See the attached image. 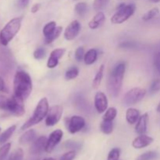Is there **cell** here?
Wrapping results in <instances>:
<instances>
[{
  "instance_id": "obj_1",
  "label": "cell",
  "mask_w": 160,
  "mask_h": 160,
  "mask_svg": "<svg viewBox=\"0 0 160 160\" xmlns=\"http://www.w3.org/2000/svg\"><path fill=\"white\" fill-rule=\"evenodd\" d=\"M33 84L30 75L23 70L17 71L13 80L14 95L24 102L31 94Z\"/></svg>"
},
{
  "instance_id": "obj_2",
  "label": "cell",
  "mask_w": 160,
  "mask_h": 160,
  "mask_svg": "<svg viewBox=\"0 0 160 160\" xmlns=\"http://www.w3.org/2000/svg\"><path fill=\"white\" fill-rule=\"evenodd\" d=\"M126 70V64L123 62H119L115 66L109 74L107 81V88L111 96L117 97L121 90L123 77Z\"/></svg>"
},
{
  "instance_id": "obj_3",
  "label": "cell",
  "mask_w": 160,
  "mask_h": 160,
  "mask_svg": "<svg viewBox=\"0 0 160 160\" xmlns=\"http://www.w3.org/2000/svg\"><path fill=\"white\" fill-rule=\"evenodd\" d=\"M22 17H16L9 20L0 31V43L7 45L17 35L21 27Z\"/></svg>"
},
{
  "instance_id": "obj_4",
  "label": "cell",
  "mask_w": 160,
  "mask_h": 160,
  "mask_svg": "<svg viewBox=\"0 0 160 160\" xmlns=\"http://www.w3.org/2000/svg\"><path fill=\"white\" fill-rule=\"evenodd\" d=\"M48 110H49V106H48V99L46 98H42L35 107L32 117L28 121L25 122L21 127L20 128L21 131H24L40 123L42 120H43L44 118L46 117Z\"/></svg>"
},
{
  "instance_id": "obj_5",
  "label": "cell",
  "mask_w": 160,
  "mask_h": 160,
  "mask_svg": "<svg viewBox=\"0 0 160 160\" xmlns=\"http://www.w3.org/2000/svg\"><path fill=\"white\" fill-rule=\"evenodd\" d=\"M0 108L8 111L16 117H22L25 113L23 101L15 95L10 98H2L0 99Z\"/></svg>"
},
{
  "instance_id": "obj_6",
  "label": "cell",
  "mask_w": 160,
  "mask_h": 160,
  "mask_svg": "<svg viewBox=\"0 0 160 160\" xmlns=\"http://www.w3.org/2000/svg\"><path fill=\"white\" fill-rule=\"evenodd\" d=\"M136 6L134 3L126 5L121 3L117 7V11L111 18V23L113 24H120L128 20L134 14Z\"/></svg>"
},
{
  "instance_id": "obj_7",
  "label": "cell",
  "mask_w": 160,
  "mask_h": 160,
  "mask_svg": "<svg viewBox=\"0 0 160 160\" xmlns=\"http://www.w3.org/2000/svg\"><path fill=\"white\" fill-rule=\"evenodd\" d=\"M146 90L142 88H134L126 93L123 102L125 106H131L142 101L146 95Z\"/></svg>"
},
{
  "instance_id": "obj_8",
  "label": "cell",
  "mask_w": 160,
  "mask_h": 160,
  "mask_svg": "<svg viewBox=\"0 0 160 160\" xmlns=\"http://www.w3.org/2000/svg\"><path fill=\"white\" fill-rule=\"evenodd\" d=\"M63 108L60 105H56L52 106L48 110V114L45 117V124L46 126H55L60 120L62 115Z\"/></svg>"
},
{
  "instance_id": "obj_9",
  "label": "cell",
  "mask_w": 160,
  "mask_h": 160,
  "mask_svg": "<svg viewBox=\"0 0 160 160\" xmlns=\"http://www.w3.org/2000/svg\"><path fill=\"white\" fill-rule=\"evenodd\" d=\"M65 120L67 130L70 134H76L85 127V120L80 116H73Z\"/></svg>"
},
{
  "instance_id": "obj_10",
  "label": "cell",
  "mask_w": 160,
  "mask_h": 160,
  "mask_svg": "<svg viewBox=\"0 0 160 160\" xmlns=\"http://www.w3.org/2000/svg\"><path fill=\"white\" fill-rule=\"evenodd\" d=\"M62 136H63V132L62 130L57 129L56 131H52L50 134L49 137L47 139L46 146H45V152L50 153L52 152V150L56 148V145L60 142L62 140Z\"/></svg>"
},
{
  "instance_id": "obj_11",
  "label": "cell",
  "mask_w": 160,
  "mask_h": 160,
  "mask_svg": "<svg viewBox=\"0 0 160 160\" xmlns=\"http://www.w3.org/2000/svg\"><path fill=\"white\" fill-rule=\"evenodd\" d=\"M81 23L78 20H73L72 21L64 31V37L67 40L71 41L73 40L79 34L81 31Z\"/></svg>"
},
{
  "instance_id": "obj_12",
  "label": "cell",
  "mask_w": 160,
  "mask_h": 160,
  "mask_svg": "<svg viewBox=\"0 0 160 160\" xmlns=\"http://www.w3.org/2000/svg\"><path fill=\"white\" fill-rule=\"evenodd\" d=\"M95 107L98 113H102L108 109L107 97L103 92H98L95 94Z\"/></svg>"
},
{
  "instance_id": "obj_13",
  "label": "cell",
  "mask_w": 160,
  "mask_h": 160,
  "mask_svg": "<svg viewBox=\"0 0 160 160\" xmlns=\"http://www.w3.org/2000/svg\"><path fill=\"white\" fill-rule=\"evenodd\" d=\"M47 138L45 136H41L38 138L35 139L31 145L30 148V152L32 155H40L45 151V146L47 143Z\"/></svg>"
},
{
  "instance_id": "obj_14",
  "label": "cell",
  "mask_w": 160,
  "mask_h": 160,
  "mask_svg": "<svg viewBox=\"0 0 160 160\" xmlns=\"http://www.w3.org/2000/svg\"><path fill=\"white\" fill-rule=\"evenodd\" d=\"M154 139L150 136L146 135V134H140L138 137L134 138V140L133 141L132 146L137 149H141L151 145Z\"/></svg>"
},
{
  "instance_id": "obj_15",
  "label": "cell",
  "mask_w": 160,
  "mask_h": 160,
  "mask_svg": "<svg viewBox=\"0 0 160 160\" xmlns=\"http://www.w3.org/2000/svg\"><path fill=\"white\" fill-rule=\"evenodd\" d=\"M148 114L144 113L143 115L140 116L137 122V124L135 127V131L137 134H145L147 131V125H148Z\"/></svg>"
},
{
  "instance_id": "obj_16",
  "label": "cell",
  "mask_w": 160,
  "mask_h": 160,
  "mask_svg": "<svg viewBox=\"0 0 160 160\" xmlns=\"http://www.w3.org/2000/svg\"><path fill=\"white\" fill-rule=\"evenodd\" d=\"M36 139V131L34 129L28 130L25 131L19 139V143L20 145H28V144L33 143Z\"/></svg>"
},
{
  "instance_id": "obj_17",
  "label": "cell",
  "mask_w": 160,
  "mask_h": 160,
  "mask_svg": "<svg viewBox=\"0 0 160 160\" xmlns=\"http://www.w3.org/2000/svg\"><path fill=\"white\" fill-rule=\"evenodd\" d=\"M105 20H106V17H105L104 12H98L96 15L90 20L88 23V26L91 29H97L99 28L103 23H104Z\"/></svg>"
},
{
  "instance_id": "obj_18",
  "label": "cell",
  "mask_w": 160,
  "mask_h": 160,
  "mask_svg": "<svg viewBox=\"0 0 160 160\" xmlns=\"http://www.w3.org/2000/svg\"><path fill=\"white\" fill-rule=\"evenodd\" d=\"M140 117V112L134 108H129L126 112V120L129 124H134Z\"/></svg>"
},
{
  "instance_id": "obj_19",
  "label": "cell",
  "mask_w": 160,
  "mask_h": 160,
  "mask_svg": "<svg viewBox=\"0 0 160 160\" xmlns=\"http://www.w3.org/2000/svg\"><path fill=\"white\" fill-rule=\"evenodd\" d=\"M98 57V52L95 48H91L84 54V61L86 65H92L96 61Z\"/></svg>"
},
{
  "instance_id": "obj_20",
  "label": "cell",
  "mask_w": 160,
  "mask_h": 160,
  "mask_svg": "<svg viewBox=\"0 0 160 160\" xmlns=\"http://www.w3.org/2000/svg\"><path fill=\"white\" fill-rule=\"evenodd\" d=\"M16 128H17V126H16V125H12V126L9 127V128H7L6 131H3V132L0 134V145L5 144L9 138H10L11 136H12V134H13V133L15 132Z\"/></svg>"
},
{
  "instance_id": "obj_21",
  "label": "cell",
  "mask_w": 160,
  "mask_h": 160,
  "mask_svg": "<svg viewBox=\"0 0 160 160\" xmlns=\"http://www.w3.org/2000/svg\"><path fill=\"white\" fill-rule=\"evenodd\" d=\"M104 70L105 66L102 64V65L100 66L99 69L98 70V72L95 74V78L93 80V82H92V87H93V88L97 89L99 87L100 84H101L102 80L103 75H104Z\"/></svg>"
},
{
  "instance_id": "obj_22",
  "label": "cell",
  "mask_w": 160,
  "mask_h": 160,
  "mask_svg": "<svg viewBox=\"0 0 160 160\" xmlns=\"http://www.w3.org/2000/svg\"><path fill=\"white\" fill-rule=\"evenodd\" d=\"M62 28L61 26L56 27V29L53 31V32L51 34H49L48 36L45 38V42L46 45H48V44H51L52 42H54L56 38H59V36L60 35V34L62 33Z\"/></svg>"
},
{
  "instance_id": "obj_23",
  "label": "cell",
  "mask_w": 160,
  "mask_h": 160,
  "mask_svg": "<svg viewBox=\"0 0 160 160\" xmlns=\"http://www.w3.org/2000/svg\"><path fill=\"white\" fill-rule=\"evenodd\" d=\"M100 130L102 132L106 134H109L113 131V123L112 121L109 120H102V122L100 124Z\"/></svg>"
},
{
  "instance_id": "obj_24",
  "label": "cell",
  "mask_w": 160,
  "mask_h": 160,
  "mask_svg": "<svg viewBox=\"0 0 160 160\" xmlns=\"http://www.w3.org/2000/svg\"><path fill=\"white\" fill-rule=\"evenodd\" d=\"M158 156H159V154L157 152L149 151L140 155L136 160H154L158 158Z\"/></svg>"
},
{
  "instance_id": "obj_25",
  "label": "cell",
  "mask_w": 160,
  "mask_h": 160,
  "mask_svg": "<svg viewBox=\"0 0 160 160\" xmlns=\"http://www.w3.org/2000/svg\"><path fill=\"white\" fill-rule=\"evenodd\" d=\"M117 115V110L116 108L110 107L106 109L104 116H103V120H109V121H113Z\"/></svg>"
},
{
  "instance_id": "obj_26",
  "label": "cell",
  "mask_w": 160,
  "mask_h": 160,
  "mask_svg": "<svg viewBox=\"0 0 160 160\" xmlns=\"http://www.w3.org/2000/svg\"><path fill=\"white\" fill-rule=\"evenodd\" d=\"M78 74H79V70L78 67H72L66 71L65 78L67 81H70V80L75 79L78 76Z\"/></svg>"
},
{
  "instance_id": "obj_27",
  "label": "cell",
  "mask_w": 160,
  "mask_h": 160,
  "mask_svg": "<svg viewBox=\"0 0 160 160\" xmlns=\"http://www.w3.org/2000/svg\"><path fill=\"white\" fill-rule=\"evenodd\" d=\"M63 147L66 148H70V149L77 151V150L81 149L82 147V144L79 142H74V141H67L63 144Z\"/></svg>"
},
{
  "instance_id": "obj_28",
  "label": "cell",
  "mask_w": 160,
  "mask_h": 160,
  "mask_svg": "<svg viewBox=\"0 0 160 160\" xmlns=\"http://www.w3.org/2000/svg\"><path fill=\"white\" fill-rule=\"evenodd\" d=\"M159 9H158L157 7L152 8V9H150L149 11H148L146 13L144 14L143 17H142V20H144V21H148V20H152V19H153L154 17H156V16L159 14Z\"/></svg>"
},
{
  "instance_id": "obj_29",
  "label": "cell",
  "mask_w": 160,
  "mask_h": 160,
  "mask_svg": "<svg viewBox=\"0 0 160 160\" xmlns=\"http://www.w3.org/2000/svg\"><path fill=\"white\" fill-rule=\"evenodd\" d=\"M56 28V23L55 21H50L45 25L43 28V34L45 37H47L53 32Z\"/></svg>"
},
{
  "instance_id": "obj_30",
  "label": "cell",
  "mask_w": 160,
  "mask_h": 160,
  "mask_svg": "<svg viewBox=\"0 0 160 160\" xmlns=\"http://www.w3.org/2000/svg\"><path fill=\"white\" fill-rule=\"evenodd\" d=\"M110 0H94L93 8L95 11H101L104 9L108 4H109Z\"/></svg>"
},
{
  "instance_id": "obj_31",
  "label": "cell",
  "mask_w": 160,
  "mask_h": 160,
  "mask_svg": "<svg viewBox=\"0 0 160 160\" xmlns=\"http://www.w3.org/2000/svg\"><path fill=\"white\" fill-rule=\"evenodd\" d=\"M74 10L79 16H84L88 10V5L85 2H78L76 4Z\"/></svg>"
},
{
  "instance_id": "obj_32",
  "label": "cell",
  "mask_w": 160,
  "mask_h": 160,
  "mask_svg": "<svg viewBox=\"0 0 160 160\" xmlns=\"http://www.w3.org/2000/svg\"><path fill=\"white\" fill-rule=\"evenodd\" d=\"M23 151L22 148H17L16 149L10 156L9 157L8 160H23Z\"/></svg>"
},
{
  "instance_id": "obj_33",
  "label": "cell",
  "mask_w": 160,
  "mask_h": 160,
  "mask_svg": "<svg viewBox=\"0 0 160 160\" xmlns=\"http://www.w3.org/2000/svg\"><path fill=\"white\" fill-rule=\"evenodd\" d=\"M11 148V143H6L0 148V160L4 159L7 156Z\"/></svg>"
},
{
  "instance_id": "obj_34",
  "label": "cell",
  "mask_w": 160,
  "mask_h": 160,
  "mask_svg": "<svg viewBox=\"0 0 160 160\" xmlns=\"http://www.w3.org/2000/svg\"><path fill=\"white\" fill-rule=\"evenodd\" d=\"M120 156V148H112L110 152H109V155H108L107 160H119Z\"/></svg>"
},
{
  "instance_id": "obj_35",
  "label": "cell",
  "mask_w": 160,
  "mask_h": 160,
  "mask_svg": "<svg viewBox=\"0 0 160 160\" xmlns=\"http://www.w3.org/2000/svg\"><path fill=\"white\" fill-rule=\"evenodd\" d=\"M59 59H58L56 56L50 55L49 58L48 59V62H47V67L50 69H53L56 67L58 63H59Z\"/></svg>"
},
{
  "instance_id": "obj_36",
  "label": "cell",
  "mask_w": 160,
  "mask_h": 160,
  "mask_svg": "<svg viewBox=\"0 0 160 160\" xmlns=\"http://www.w3.org/2000/svg\"><path fill=\"white\" fill-rule=\"evenodd\" d=\"M46 56V51L43 48H38L34 52V57L36 59H44Z\"/></svg>"
},
{
  "instance_id": "obj_37",
  "label": "cell",
  "mask_w": 160,
  "mask_h": 160,
  "mask_svg": "<svg viewBox=\"0 0 160 160\" xmlns=\"http://www.w3.org/2000/svg\"><path fill=\"white\" fill-rule=\"evenodd\" d=\"M84 49L83 47H78V48L75 51V59H76L77 61L78 62H81L82 61V59H84Z\"/></svg>"
},
{
  "instance_id": "obj_38",
  "label": "cell",
  "mask_w": 160,
  "mask_h": 160,
  "mask_svg": "<svg viewBox=\"0 0 160 160\" xmlns=\"http://www.w3.org/2000/svg\"><path fill=\"white\" fill-rule=\"evenodd\" d=\"M160 91V79H156L152 82L150 85V92L152 93H156Z\"/></svg>"
},
{
  "instance_id": "obj_39",
  "label": "cell",
  "mask_w": 160,
  "mask_h": 160,
  "mask_svg": "<svg viewBox=\"0 0 160 160\" xmlns=\"http://www.w3.org/2000/svg\"><path fill=\"white\" fill-rule=\"evenodd\" d=\"M75 156H76V151L70 150V151L67 152L65 154L62 155L59 160H73Z\"/></svg>"
},
{
  "instance_id": "obj_40",
  "label": "cell",
  "mask_w": 160,
  "mask_h": 160,
  "mask_svg": "<svg viewBox=\"0 0 160 160\" xmlns=\"http://www.w3.org/2000/svg\"><path fill=\"white\" fill-rule=\"evenodd\" d=\"M65 52H66L65 48H56V49H54L53 51H52L51 53H50V55L56 56V57H57L58 59H60V58H62V56H63Z\"/></svg>"
},
{
  "instance_id": "obj_41",
  "label": "cell",
  "mask_w": 160,
  "mask_h": 160,
  "mask_svg": "<svg viewBox=\"0 0 160 160\" xmlns=\"http://www.w3.org/2000/svg\"><path fill=\"white\" fill-rule=\"evenodd\" d=\"M30 0H17V6L20 9H23L27 7L29 4Z\"/></svg>"
},
{
  "instance_id": "obj_42",
  "label": "cell",
  "mask_w": 160,
  "mask_h": 160,
  "mask_svg": "<svg viewBox=\"0 0 160 160\" xmlns=\"http://www.w3.org/2000/svg\"><path fill=\"white\" fill-rule=\"evenodd\" d=\"M155 66L158 71L160 73V52L156 53V56H155Z\"/></svg>"
},
{
  "instance_id": "obj_43",
  "label": "cell",
  "mask_w": 160,
  "mask_h": 160,
  "mask_svg": "<svg viewBox=\"0 0 160 160\" xmlns=\"http://www.w3.org/2000/svg\"><path fill=\"white\" fill-rule=\"evenodd\" d=\"M6 92V84H5L4 81L0 76V92Z\"/></svg>"
},
{
  "instance_id": "obj_44",
  "label": "cell",
  "mask_w": 160,
  "mask_h": 160,
  "mask_svg": "<svg viewBox=\"0 0 160 160\" xmlns=\"http://www.w3.org/2000/svg\"><path fill=\"white\" fill-rule=\"evenodd\" d=\"M40 6L41 5L40 4H34V6H32V8H31V12H33V13H35V12H37L39 10V9H40Z\"/></svg>"
},
{
  "instance_id": "obj_45",
  "label": "cell",
  "mask_w": 160,
  "mask_h": 160,
  "mask_svg": "<svg viewBox=\"0 0 160 160\" xmlns=\"http://www.w3.org/2000/svg\"><path fill=\"white\" fill-rule=\"evenodd\" d=\"M38 160H56L53 158H45V159H38Z\"/></svg>"
},
{
  "instance_id": "obj_46",
  "label": "cell",
  "mask_w": 160,
  "mask_h": 160,
  "mask_svg": "<svg viewBox=\"0 0 160 160\" xmlns=\"http://www.w3.org/2000/svg\"><path fill=\"white\" fill-rule=\"evenodd\" d=\"M151 2H159L160 0H150Z\"/></svg>"
},
{
  "instance_id": "obj_47",
  "label": "cell",
  "mask_w": 160,
  "mask_h": 160,
  "mask_svg": "<svg viewBox=\"0 0 160 160\" xmlns=\"http://www.w3.org/2000/svg\"><path fill=\"white\" fill-rule=\"evenodd\" d=\"M157 111L159 112H160V102L159 103V105H158V106H157Z\"/></svg>"
},
{
  "instance_id": "obj_48",
  "label": "cell",
  "mask_w": 160,
  "mask_h": 160,
  "mask_svg": "<svg viewBox=\"0 0 160 160\" xmlns=\"http://www.w3.org/2000/svg\"><path fill=\"white\" fill-rule=\"evenodd\" d=\"M0 131H1V128H0Z\"/></svg>"
}]
</instances>
